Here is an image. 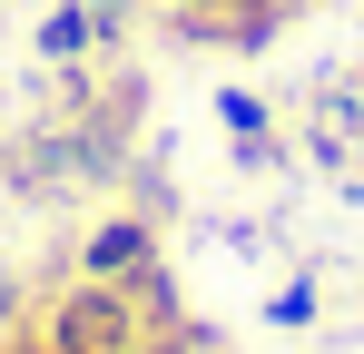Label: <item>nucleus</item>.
<instances>
[{
  "label": "nucleus",
  "instance_id": "obj_2",
  "mask_svg": "<svg viewBox=\"0 0 364 354\" xmlns=\"http://www.w3.org/2000/svg\"><path fill=\"white\" fill-rule=\"evenodd\" d=\"M138 266H158V227H148V207H119V217H99V227L79 236V276L128 286Z\"/></svg>",
  "mask_w": 364,
  "mask_h": 354
},
{
  "label": "nucleus",
  "instance_id": "obj_6",
  "mask_svg": "<svg viewBox=\"0 0 364 354\" xmlns=\"http://www.w3.org/2000/svg\"><path fill=\"white\" fill-rule=\"evenodd\" d=\"M266 315H276L286 335H305V325H315V286H305V276H286V286L266 295Z\"/></svg>",
  "mask_w": 364,
  "mask_h": 354
},
{
  "label": "nucleus",
  "instance_id": "obj_8",
  "mask_svg": "<svg viewBox=\"0 0 364 354\" xmlns=\"http://www.w3.org/2000/svg\"><path fill=\"white\" fill-rule=\"evenodd\" d=\"M0 177H10V138H0Z\"/></svg>",
  "mask_w": 364,
  "mask_h": 354
},
{
  "label": "nucleus",
  "instance_id": "obj_1",
  "mask_svg": "<svg viewBox=\"0 0 364 354\" xmlns=\"http://www.w3.org/2000/svg\"><path fill=\"white\" fill-rule=\"evenodd\" d=\"M40 335L60 354H158L168 345V335L148 325V305L128 286H109V276H79L69 295H50V305H40Z\"/></svg>",
  "mask_w": 364,
  "mask_h": 354
},
{
  "label": "nucleus",
  "instance_id": "obj_4",
  "mask_svg": "<svg viewBox=\"0 0 364 354\" xmlns=\"http://www.w3.org/2000/svg\"><path fill=\"white\" fill-rule=\"evenodd\" d=\"M138 10H148V0H89V30H99V50H128Z\"/></svg>",
  "mask_w": 364,
  "mask_h": 354
},
{
  "label": "nucleus",
  "instance_id": "obj_7",
  "mask_svg": "<svg viewBox=\"0 0 364 354\" xmlns=\"http://www.w3.org/2000/svg\"><path fill=\"white\" fill-rule=\"evenodd\" d=\"M0 354H60V345H50L40 325H10V335H0Z\"/></svg>",
  "mask_w": 364,
  "mask_h": 354
},
{
  "label": "nucleus",
  "instance_id": "obj_3",
  "mask_svg": "<svg viewBox=\"0 0 364 354\" xmlns=\"http://www.w3.org/2000/svg\"><path fill=\"white\" fill-rule=\"evenodd\" d=\"M30 59H40V69H79V59H99L89 0H50V10L30 20Z\"/></svg>",
  "mask_w": 364,
  "mask_h": 354
},
{
  "label": "nucleus",
  "instance_id": "obj_5",
  "mask_svg": "<svg viewBox=\"0 0 364 354\" xmlns=\"http://www.w3.org/2000/svg\"><path fill=\"white\" fill-rule=\"evenodd\" d=\"M217 118H227V128H237V138H266V128H276V118H266V99H256V89H217Z\"/></svg>",
  "mask_w": 364,
  "mask_h": 354
}]
</instances>
